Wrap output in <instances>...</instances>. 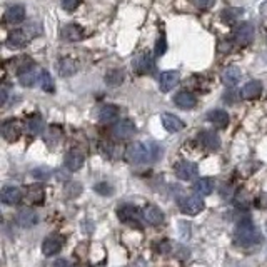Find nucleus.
I'll list each match as a JSON object with an SVG mask.
<instances>
[{"label": "nucleus", "instance_id": "c756f323", "mask_svg": "<svg viewBox=\"0 0 267 267\" xmlns=\"http://www.w3.org/2000/svg\"><path fill=\"white\" fill-rule=\"evenodd\" d=\"M37 72L32 69H27V70H24L22 73H19V81H20V84L24 85V87H32L33 84H35V81H37Z\"/></svg>", "mask_w": 267, "mask_h": 267}, {"label": "nucleus", "instance_id": "6ab92c4d", "mask_svg": "<svg viewBox=\"0 0 267 267\" xmlns=\"http://www.w3.org/2000/svg\"><path fill=\"white\" fill-rule=\"evenodd\" d=\"M60 37L64 39L65 42H77L84 37V30H82V27H79L75 24H69L62 28Z\"/></svg>", "mask_w": 267, "mask_h": 267}, {"label": "nucleus", "instance_id": "ea45409f", "mask_svg": "<svg viewBox=\"0 0 267 267\" xmlns=\"http://www.w3.org/2000/svg\"><path fill=\"white\" fill-rule=\"evenodd\" d=\"M75 267H82V265H75Z\"/></svg>", "mask_w": 267, "mask_h": 267}, {"label": "nucleus", "instance_id": "f257e3e1", "mask_svg": "<svg viewBox=\"0 0 267 267\" xmlns=\"http://www.w3.org/2000/svg\"><path fill=\"white\" fill-rule=\"evenodd\" d=\"M259 231L255 229V225L252 224L251 219H244L241 220L236 227V241L244 247L254 246L259 242Z\"/></svg>", "mask_w": 267, "mask_h": 267}, {"label": "nucleus", "instance_id": "e433bc0d", "mask_svg": "<svg viewBox=\"0 0 267 267\" xmlns=\"http://www.w3.org/2000/svg\"><path fill=\"white\" fill-rule=\"evenodd\" d=\"M192 4H194L197 9L206 10V9H211V7H212V5H214V0H192Z\"/></svg>", "mask_w": 267, "mask_h": 267}, {"label": "nucleus", "instance_id": "4c0bfd02", "mask_svg": "<svg viewBox=\"0 0 267 267\" xmlns=\"http://www.w3.org/2000/svg\"><path fill=\"white\" fill-rule=\"evenodd\" d=\"M52 267H69V262L64 260V259H59V260H55Z\"/></svg>", "mask_w": 267, "mask_h": 267}, {"label": "nucleus", "instance_id": "6e6552de", "mask_svg": "<svg viewBox=\"0 0 267 267\" xmlns=\"http://www.w3.org/2000/svg\"><path fill=\"white\" fill-rule=\"evenodd\" d=\"M197 172H199V167L194 162L182 161L175 166V175H177L180 180H192L194 177H197Z\"/></svg>", "mask_w": 267, "mask_h": 267}, {"label": "nucleus", "instance_id": "412c9836", "mask_svg": "<svg viewBox=\"0 0 267 267\" xmlns=\"http://www.w3.org/2000/svg\"><path fill=\"white\" fill-rule=\"evenodd\" d=\"M79 70V62L70 57H65L59 62V73L62 77H70Z\"/></svg>", "mask_w": 267, "mask_h": 267}, {"label": "nucleus", "instance_id": "7ed1b4c3", "mask_svg": "<svg viewBox=\"0 0 267 267\" xmlns=\"http://www.w3.org/2000/svg\"><path fill=\"white\" fill-rule=\"evenodd\" d=\"M117 215H119V220H122V222L130 224V225H135V227H142L140 220L144 219V214H142L140 209H137L135 206L126 204V206H122L117 211Z\"/></svg>", "mask_w": 267, "mask_h": 267}, {"label": "nucleus", "instance_id": "4be33fe9", "mask_svg": "<svg viewBox=\"0 0 267 267\" xmlns=\"http://www.w3.org/2000/svg\"><path fill=\"white\" fill-rule=\"evenodd\" d=\"M27 42H28V35L24 30H14L7 37V45L10 49H20L24 45H27Z\"/></svg>", "mask_w": 267, "mask_h": 267}, {"label": "nucleus", "instance_id": "f704fd0d", "mask_svg": "<svg viewBox=\"0 0 267 267\" xmlns=\"http://www.w3.org/2000/svg\"><path fill=\"white\" fill-rule=\"evenodd\" d=\"M79 4H81V0H62V9L67 10V12H73Z\"/></svg>", "mask_w": 267, "mask_h": 267}, {"label": "nucleus", "instance_id": "dca6fc26", "mask_svg": "<svg viewBox=\"0 0 267 267\" xmlns=\"http://www.w3.org/2000/svg\"><path fill=\"white\" fill-rule=\"evenodd\" d=\"M162 121V126L169 132H179V130H182L185 124L182 122V119H179L177 116H174V113H162L161 117Z\"/></svg>", "mask_w": 267, "mask_h": 267}, {"label": "nucleus", "instance_id": "c9c22d12", "mask_svg": "<svg viewBox=\"0 0 267 267\" xmlns=\"http://www.w3.org/2000/svg\"><path fill=\"white\" fill-rule=\"evenodd\" d=\"M95 190L102 196H110L112 194V187L109 184H105V182H100V184L95 185Z\"/></svg>", "mask_w": 267, "mask_h": 267}, {"label": "nucleus", "instance_id": "58836bf2", "mask_svg": "<svg viewBox=\"0 0 267 267\" xmlns=\"http://www.w3.org/2000/svg\"><path fill=\"white\" fill-rule=\"evenodd\" d=\"M0 94H2V105H4L5 102H7V89L2 87V92H0Z\"/></svg>", "mask_w": 267, "mask_h": 267}, {"label": "nucleus", "instance_id": "7c9ffc66", "mask_svg": "<svg viewBox=\"0 0 267 267\" xmlns=\"http://www.w3.org/2000/svg\"><path fill=\"white\" fill-rule=\"evenodd\" d=\"M27 130L30 134L33 135H39L44 130V121H42V117H39V116H33L30 117L27 121Z\"/></svg>", "mask_w": 267, "mask_h": 267}, {"label": "nucleus", "instance_id": "aec40b11", "mask_svg": "<svg viewBox=\"0 0 267 267\" xmlns=\"http://www.w3.org/2000/svg\"><path fill=\"white\" fill-rule=\"evenodd\" d=\"M119 119V109L116 105H112V104H107L104 107H100V110H99V121L102 124H112V122H116Z\"/></svg>", "mask_w": 267, "mask_h": 267}, {"label": "nucleus", "instance_id": "5701e85b", "mask_svg": "<svg viewBox=\"0 0 267 267\" xmlns=\"http://www.w3.org/2000/svg\"><path fill=\"white\" fill-rule=\"evenodd\" d=\"M207 119H209V122H212L215 127H220V129L227 127V124H229V113L220 109L211 110L207 113Z\"/></svg>", "mask_w": 267, "mask_h": 267}, {"label": "nucleus", "instance_id": "39448f33", "mask_svg": "<svg viewBox=\"0 0 267 267\" xmlns=\"http://www.w3.org/2000/svg\"><path fill=\"white\" fill-rule=\"evenodd\" d=\"M254 25L251 22H242V24H237L234 28V41L239 45H249L254 41Z\"/></svg>", "mask_w": 267, "mask_h": 267}, {"label": "nucleus", "instance_id": "cd10ccee", "mask_svg": "<svg viewBox=\"0 0 267 267\" xmlns=\"http://www.w3.org/2000/svg\"><path fill=\"white\" fill-rule=\"evenodd\" d=\"M124 77H126V73L121 69H110L109 72L105 73V84L110 85V87H117V85H121L124 82Z\"/></svg>", "mask_w": 267, "mask_h": 267}, {"label": "nucleus", "instance_id": "4468645a", "mask_svg": "<svg viewBox=\"0 0 267 267\" xmlns=\"http://www.w3.org/2000/svg\"><path fill=\"white\" fill-rule=\"evenodd\" d=\"M0 197H2V202L5 206H15V204H19L22 201V190L15 185H7L4 187Z\"/></svg>", "mask_w": 267, "mask_h": 267}, {"label": "nucleus", "instance_id": "9b49d317", "mask_svg": "<svg viewBox=\"0 0 267 267\" xmlns=\"http://www.w3.org/2000/svg\"><path fill=\"white\" fill-rule=\"evenodd\" d=\"M179 72L177 70H167V72H162L161 77H159V89L162 92H170L175 85L179 84Z\"/></svg>", "mask_w": 267, "mask_h": 267}, {"label": "nucleus", "instance_id": "bb28decb", "mask_svg": "<svg viewBox=\"0 0 267 267\" xmlns=\"http://www.w3.org/2000/svg\"><path fill=\"white\" fill-rule=\"evenodd\" d=\"M214 190V180L209 177H202L199 179L194 184V192L196 196H209Z\"/></svg>", "mask_w": 267, "mask_h": 267}, {"label": "nucleus", "instance_id": "f03ea898", "mask_svg": "<svg viewBox=\"0 0 267 267\" xmlns=\"http://www.w3.org/2000/svg\"><path fill=\"white\" fill-rule=\"evenodd\" d=\"M126 157L134 166H142V164H147V161L150 159V150L142 142H134L126 149Z\"/></svg>", "mask_w": 267, "mask_h": 267}, {"label": "nucleus", "instance_id": "2eb2a0df", "mask_svg": "<svg viewBox=\"0 0 267 267\" xmlns=\"http://www.w3.org/2000/svg\"><path fill=\"white\" fill-rule=\"evenodd\" d=\"M2 134H4V137L7 139L9 142H12V140H17L20 137V134H22V126H20V122L19 121H7L2 126Z\"/></svg>", "mask_w": 267, "mask_h": 267}, {"label": "nucleus", "instance_id": "c85d7f7f", "mask_svg": "<svg viewBox=\"0 0 267 267\" xmlns=\"http://www.w3.org/2000/svg\"><path fill=\"white\" fill-rule=\"evenodd\" d=\"M242 14H244L242 9H237V7L225 9L222 12V20L225 22V24H236V22L242 17Z\"/></svg>", "mask_w": 267, "mask_h": 267}, {"label": "nucleus", "instance_id": "9d476101", "mask_svg": "<svg viewBox=\"0 0 267 267\" xmlns=\"http://www.w3.org/2000/svg\"><path fill=\"white\" fill-rule=\"evenodd\" d=\"M15 220L20 227H33L39 222V214L30 207H24L17 212Z\"/></svg>", "mask_w": 267, "mask_h": 267}, {"label": "nucleus", "instance_id": "393cba45", "mask_svg": "<svg viewBox=\"0 0 267 267\" xmlns=\"http://www.w3.org/2000/svg\"><path fill=\"white\" fill-rule=\"evenodd\" d=\"M260 94H262V84L259 81L247 82L241 90V95L244 99H255V97H259Z\"/></svg>", "mask_w": 267, "mask_h": 267}, {"label": "nucleus", "instance_id": "a878e982", "mask_svg": "<svg viewBox=\"0 0 267 267\" xmlns=\"http://www.w3.org/2000/svg\"><path fill=\"white\" fill-rule=\"evenodd\" d=\"M25 19V9L22 5H12V7L7 9L5 12V20L9 24H20L22 20Z\"/></svg>", "mask_w": 267, "mask_h": 267}, {"label": "nucleus", "instance_id": "a211bd4d", "mask_svg": "<svg viewBox=\"0 0 267 267\" xmlns=\"http://www.w3.org/2000/svg\"><path fill=\"white\" fill-rule=\"evenodd\" d=\"M174 104L177 105V107H180V109L189 110V109H194V107H196L197 99H196L194 94L187 92V90H182V92H179L174 97Z\"/></svg>", "mask_w": 267, "mask_h": 267}, {"label": "nucleus", "instance_id": "ddd939ff", "mask_svg": "<svg viewBox=\"0 0 267 267\" xmlns=\"http://www.w3.org/2000/svg\"><path fill=\"white\" fill-rule=\"evenodd\" d=\"M142 214H144V220L150 225H159L164 222V212L157 206H154V204L145 206Z\"/></svg>", "mask_w": 267, "mask_h": 267}, {"label": "nucleus", "instance_id": "423d86ee", "mask_svg": "<svg viewBox=\"0 0 267 267\" xmlns=\"http://www.w3.org/2000/svg\"><path fill=\"white\" fill-rule=\"evenodd\" d=\"M180 211L187 215H196L201 211H204V201L199 196H185L179 201Z\"/></svg>", "mask_w": 267, "mask_h": 267}, {"label": "nucleus", "instance_id": "473e14b6", "mask_svg": "<svg viewBox=\"0 0 267 267\" xmlns=\"http://www.w3.org/2000/svg\"><path fill=\"white\" fill-rule=\"evenodd\" d=\"M39 81H41V87L42 90H45V92H54L55 90V85H54V81H52V75L47 72V70H44L41 73V77H39Z\"/></svg>", "mask_w": 267, "mask_h": 267}, {"label": "nucleus", "instance_id": "0eeeda50", "mask_svg": "<svg viewBox=\"0 0 267 267\" xmlns=\"http://www.w3.org/2000/svg\"><path fill=\"white\" fill-rule=\"evenodd\" d=\"M197 140H199V145L207 152H214L220 147L219 135L212 132V130H202V132H199Z\"/></svg>", "mask_w": 267, "mask_h": 267}, {"label": "nucleus", "instance_id": "1a4fd4ad", "mask_svg": "<svg viewBox=\"0 0 267 267\" xmlns=\"http://www.w3.org/2000/svg\"><path fill=\"white\" fill-rule=\"evenodd\" d=\"M132 65L139 73H150L154 70V59H152L150 52H140L132 60Z\"/></svg>", "mask_w": 267, "mask_h": 267}, {"label": "nucleus", "instance_id": "b1692460", "mask_svg": "<svg viewBox=\"0 0 267 267\" xmlns=\"http://www.w3.org/2000/svg\"><path fill=\"white\" fill-rule=\"evenodd\" d=\"M241 77H242V72L239 67H227L222 72V82L227 87H234L236 84H239Z\"/></svg>", "mask_w": 267, "mask_h": 267}, {"label": "nucleus", "instance_id": "20e7f679", "mask_svg": "<svg viewBox=\"0 0 267 267\" xmlns=\"http://www.w3.org/2000/svg\"><path fill=\"white\" fill-rule=\"evenodd\" d=\"M135 124L129 119H122V121H117L112 127V135L117 140H127L130 137H134L135 134Z\"/></svg>", "mask_w": 267, "mask_h": 267}, {"label": "nucleus", "instance_id": "72a5a7b5", "mask_svg": "<svg viewBox=\"0 0 267 267\" xmlns=\"http://www.w3.org/2000/svg\"><path fill=\"white\" fill-rule=\"evenodd\" d=\"M166 50H167V42H166V37L161 35L157 39V42H156V55L157 57H161L166 54Z\"/></svg>", "mask_w": 267, "mask_h": 267}, {"label": "nucleus", "instance_id": "f8f14e48", "mask_svg": "<svg viewBox=\"0 0 267 267\" xmlns=\"http://www.w3.org/2000/svg\"><path fill=\"white\" fill-rule=\"evenodd\" d=\"M64 162H65V167L69 169L70 172H75V170L82 169L84 162H85V156L79 149H72L67 152Z\"/></svg>", "mask_w": 267, "mask_h": 267}, {"label": "nucleus", "instance_id": "2f4dec72", "mask_svg": "<svg viewBox=\"0 0 267 267\" xmlns=\"http://www.w3.org/2000/svg\"><path fill=\"white\" fill-rule=\"evenodd\" d=\"M25 201L28 202H32V204H39V202H42L44 201V190H42V187H30V190L27 192V196H25Z\"/></svg>", "mask_w": 267, "mask_h": 267}, {"label": "nucleus", "instance_id": "f3484780", "mask_svg": "<svg viewBox=\"0 0 267 267\" xmlns=\"http://www.w3.org/2000/svg\"><path fill=\"white\" fill-rule=\"evenodd\" d=\"M60 249H62V239L59 236H50L42 244V252L47 257H52V255L59 254Z\"/></svg>", "mask_w": 267, "mask_h": 267}]
</instances>
